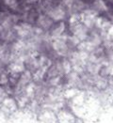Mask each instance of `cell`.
<instances>
[{"label":"cell","instance_id":"9c48e42d","mask_svg":"<svg viewBox=\"0 0 113 123\" xmlns=\"http://www.w3.org/2000/svg\"><path fill=\"white\" fill-rule=\"evenodd\" d=\"M7 77L5 76V75H2V77H1V79H0V84H6L7 83Z\"/></svg>","mask_w":113,"mask_h":123},{"label":"cell","instance_id":"3957f363","mask_svg":"<svg viewBox=\"0 0 113 123\" xmlns=\"http://www.w3.org/2000/svg\"><path fill=\"white\" fill-rule=\"evenodd\" d=\"M51 21L49 20L48 18H46V17H44V16H41L40 17V19H39V24L42 25V26H48V25H51Z\"/></svg>","mask_w":113,"mask_h":123},{"label":"cell","instance_id":"6da1fadb","mask_svg":"<svg viewBox=\"0 0 113 123\" xmlns=\"http://www.w3.org/2000/svg\"><path fill=\"white\" fill-rule=\"evenodd\" d=\"M93 9L96 11H106L107 10L106 5L103 0H95L93 3Z\"/></svg>","mask_w":113,"mask_h":123},{"label":"cell","instance_id":"52a82bcc","mask_svg":"<svg viewBox=\"0 0 113 123\" xmlns=\"http://www.w3.org/2000/svg\"><path fill=\"white\" fill-rule=\"evenodd\" d=\"M62 1H63V4H64L65 6L71 7V6H73V2H74L75 0H62Z\"/></svg>","mask_w":113,"mask_h":123},{"label":"cell","instance_id":"277c9868","mask_svg":"<svg viewBox=\"0 0 113 123\" xmlns=\"http://www.w3.org/2000/svg\"><path fill=\"white\" fill-rule=\"evenodd\" d=\"M62 67H63V71H64V72H66L67 73H68V72H70V70H71V65H70V63H69L68 61L63 62Z\"/></svg>","mask_w":113,"mask_h":123},{"label":"cell","instance_id":"30bf717a","mask_svg":"<svg viewBox=\"0 0 113 123\" xmlns=\"http://www.w3.org/2000/svg\"><path fill=\"white\" fill-rule=\"evenodd\" d=\"M54 80H57V82H59V78H55ZM52 84H56V81H51Z\"/></svg>","mask_w":113,"mask_h":123},{"label":"cell","instance_id":"ba28073f","mask_svg":"<svg viewBox=\"0 0 113 123\" xmlns=\"http://www.w3.org/2000/svg\"><path fill=\"white\" fill-rule=\"evenodd\" d=\"M5 4L11 7L13 5H16V0H5Z\"/></svg>","mask_w":113,"mask_h":123},{"label":"cell","instance_id":"8992f818","mask_svg":"<svg viewBox=\"0 0 113 123\" xmlns=\"http://www.w3.org/2000/svg\"><path fill=\"white\" fill-rule=\"evenodd\" d=\"M74 94H75V91H74L73 89H69V90H67L66 93H65V95H66L67 98H71V97H73Z\"/></svg>","mask_w":113,"mask_h":123},{"label":"cell","instance_id":"7a4b0ae2","mask_svg":"<svg viewBox=\"0 0 113 123\" xmlns=\"http://www.w3.org/2000/svg\"><path fill=\"white\" fill-rule=\"evenodd\" d=\"M50 16L55 20H60L64 17V11L61 9H56L50 12Z\"/></svg>","mask_w":113,"mask_h":123},{"label":"cell","instance_id":"5b68a950","mask_svg":"<svg viewBox=\"0 0 113 123\" xmlns=\"http://www.w3.org/2000/svg\"><path fill=\"white\" fill-rule=\"evenodd\" d=\"M4 104H5L6 106L11 108V106H14V101H13V100H10V99H8V100H6V101L4 102Z\"/></svg>","mask_w":113,"mask_h":123}]
</instances>
